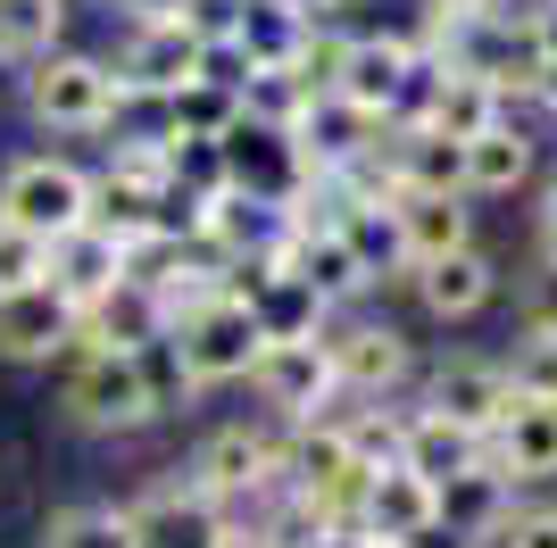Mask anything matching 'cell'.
<instances>
[{
  "mask_svg": "<svg viewBox=\"0 0 557 548\" xmlns=\"http://www.w3.org/2000/svg\"><path fill=\"white\" fill-rule=\"evenodd\" d=\"M134 365H141V390H150V408H159V424L166 415H191L209 390L191 383V365H184V341L175 333H150V341L134 349Z\"/></svg>",
  "mask_w": 557,
  "mask_h": 548,
  "instance_id": "obj_32",
  "label": "cell"
},
{
  "mask_svg": "<svg viewBox=\"0 0 557 548\" xmlns=\"http://www.w3.org/2000/svg\"><path fill=\"white\" fill-rule=\"evenodd\" d=\"M166 175H175L184 200H216V191H233L225 141H166Z\"/></svg>",
  "mask_w": 557,
  "mask_h": 548,
  "instance_id": "obj_35",
  "label": "cell"
},
{
  "mask_svg": "<svg viewBox=\"0 0 557 548\" xmlns=\"http://www.w3.org/2000/svg\"><path fill=\"white\" fill-rule=\"evenodd\" d=\"M499 116H508V91L491 84V75L449 67V59H442V100H433V125H442V134H458V141H474V134H491Z\"/></svg>",
  "mask_w": 557,
  "mask_h": 548,
  "instance_id": "obj_30",
  "label": "cell"
},
{
  "mask_svg": "<svg viewBox=\"0 0 557 548\" xmlns=\"http://www.w3.org/2000/svg\"><path fill=\"white\" fill-rule=\"evenodd\" d=\"M166 333L184 341V365H191V383H200V390H233V383H250L258 349H267L258 316H250V308H242L233 291L200 299V308H191V316H175Z\"/></svg>",
  "mask_w": 557,
  "mask_h": 548,
  "instance_id": "obj_8",
  "label": "cell"
},
{
  "mask_svg": "<svg viewBox=\"0 0 557 548\" xmlns=\"http://www.w3.org/2000/svg\"><path fill=\"white\" fill-rule=\"evenodd\" d=\"M225 291L258 316L267 341H325V324H333V299L317 291L308 274H292L283 258H233Z\"/></svg>",
  "mask_w": 557,
  "mask_h": 548,
  "instance_id": "obj_7",
  "label": "cell"
},
{
  "mask_svg": "<svg viewBox=\"0 0 557 548\" xmlns=\"http://www.w3.org/2000/svg\"><path fill=\"white\" fill-rule=\"evenodd\" d=\"M399 291L417 299L424 324H474L508 299V266H499L483 241H466V250H449V258H417Z\"/></svg>",
  "mask_w": 557,
  "mask_h": 548,
  "instance_id": "obj_9",
  "label": "cell"
},
{
  "mask_svg": "<svg viewBox=\"0 0 557 548\" xmlns=\"http://www.w3.org/2000/svg\"><path fill=\"white\" fill-rule=\"evenodd\" d=\"M308 109H317V84H308L300 67H250V84H242V116H250V125L300 134Z\"/></svg>",
  "mask_w": 557,
  "mask_h": 548,
  "instance_id": "obj_33",
  "label": "cell"
},
{
  "mask_svg": "<svg viewBox=\"0 0 557 548\" xmlns=\"http://www.w3.org/2000/svg\"><path fill=\"white\" fill-rule=\"evenodd\" d=\"M75 324H84V308L59 283H34V291L0 299V365H59Z\"/></svg>",
  "mask_w": 557,
  "mask_h": 548,
  "instance_id": "obj_15",
  "label": "cell"
},
{
  "mask_svg": "<svg viewBox=\"0 0 557 548\" xmlns=\"http://www.w3.org/2000/svg\"><path fill=\"white\" fill-rule=\"evenodd\" d=\"M191 490L209 507H225L233 524H250L283 499V424L275 415H242V424H216V433L191 440L184 457Z\"/></svg>",
  "mask_w": 557,
  "mask_h": 548,
  "instance_id": "obj_3",
  "label": "cell"
},
{
  "mask_svg": "<svg viewBox=\"0 0 557 548\" xmlns=\"http://www.w3.org/2000/svg\"><path fill=\"white\" fill-rule=\"evenodd\" d=\"M125 75H116L109 50H75L59 42L50 59L17 75V100H25V125L34 134H67V141H100L116 134V109H125Z\"/></svg>",
  "mask_w": 557,
  "mask_h": 548,
  "instance_id": "obj_1",
  "label": "cell"
},
{
  "mask_svg": "<svg viewBox=\"0 0 557 548\" xmlns=\"http://www.w3.org/2000/svg\"><path fill=\"white\" fill-rule=\"evenodd\" d=\"M34 283H50V241H34V233L0 225V299L34 291Z\"/></svg>",
  "mask_w": 557,
  "mask_h": 548,
  "instance_id": "obj_37",
  "label": "cell"
},
{
  "mask_svg": "<svg viewBox=\"0 0 557 548\" xmlns=\"http://www.w3.org/2000/svg\"><path fill=\"white\" fill-rule=\"evenodd\" d=\"M125 524H134V548H216L233 532V515L209 507L200 490H191V474L175 465V474H159L150 490L125 499Z\"/></svg>",
  "mask_w": 557,
  "mask_h": 548,
  "instance_id": "obj_11",
  "label": "cell"
},
{
  "mask_svg": "<svg viewBox=\"0 0 557 548\" xmlns=\"http://www.w3.org/2000/svg\"><path fill=\"white\" fill-rule=\"evenodd\" d=\"M225 159H233V191H258V200H275V208H300L325 183L308 166L300 134H275V125H250V116L225 134Z\"/></svg>",
  "mask_w": 557,
  "mask_h": 548,
  "instance_id": "obj_12",
  "label": "cell"
},
{
  "mask_svg": "<svg viewBox=\"0 0 557 548\" xmlns=\"http://www.w3.org/2000/svg\"><path fill=\"white\" fill-rule=\"evenodd\" d=\"M383 183L392 191H466V141L442 134V125H392Z\"/></svg>",
  "mask_w": 557,
  "mask_h": 548,
  "instance_id": "obj_22",
  "label": "cell"
},
{
  "mask_svg": "<svg viewBox=\"0 0 557 548\" xmlns=\"http://www.w3.org/2000/svg\"><path fill=\"white\" fill-rule=\"evenodd\" d=\"M483 457H491V440L466 433V424H449L442 408H424V399H408V408H399V465H417L433 490H442V482H458V474H474Z\"/></svg>",
  "mask_w": 557,
  "mask_h": 548,
  "instance_id": "obj_17",
  "label": "cell"
},
{
  "mask_svg": "<svg viewBox=\"0 0 557 548\" xmlns=\"http://www.w3.org/2000/svg\"><path fill=\"white\" fill-rule=\"evenodd\" d=\"M374 548H424V540H374Z\"/></svg>",
  "mask_w": 557,
  "mask_h": 548,
  "instance_id": "obj_44",
  "label": "cell"
},
{
  "mask_svg": "<svg viewBox=\"0 0 557 548\" xmlns=\"http://www.w3.org/2000/svg\"><path fill=\"white\" fill-rule=\"evenodd\" d=\"M75 0H0V75H25L34 59L67 42Z\"/></svg>",
  "mask_w": 557,
  "mask_h": 548,
  "instance_id": "obj_28",
  "label": "cell"
},
{
  "mask_svg": "<svg viewBox=\"0 0 557 548\" xmlns=\"http://www.w3.org/2000/svg\"><path fill=\"white\" fill-rule=\"evenodd\" d=\"M417 399H424V408H442L449 424H466V433L499 440V424H508V408H516V383H508V358L449 349V358H433L417 374Z\"/></svg>",
  "mask_w": 557,
  "mask_h": 548,
  "instance_id": "obj_10",
  "label": "cell"
},
{
  "mask_svg": "<svg viewBox=\"0 0 557 548\" xmlns=\"http://www.w3.org/2000/svg\"><path fill=\"white\" fill-rule=\"evenodd\" d=\"M59 374V424L84 440H134L159 424V408H150V390H141V365L134 349H92L84 341V324H75L67 358L50 365Z\"/></svg>",
  "mask_w": 557,
  "mask_h": 548,
  "instance_id": "obj_2",
  "label": "cell"
},
{
  "mask_svg": "<svg viewBox=\"0 0 557 548\" xmlns=\"http://www.w3.org/2000/svg\"><path fill=\"white\" fill-rule=\"evenodd\" d=\"M399 200V233H408V258H449L466 241H483L474 233V200L466 191H392Z\"/></svg>",
  "mask_w": 557,
  "mask_h": 548,
  "instance_id": "obj_27",
  "label": "cell"
},
{
  "mask_svg": "<svg viewBox=\"0 0 557 548\" xmlns=\"http://www.w3.org/2000/svg\"><path fill=\"white\" fill-rule=\"evenodd\" d=\"M491 457H499L524 490L557 482V399H516L508 424H499V440H491Z\"/></svg>",
  "mask_w": 557,
  "mask_h": 548,
  "instance_id": "obj_26",
  "label": "cell"
},
{
  "mask_svg": "<svg viewBox=\"0 0 557 548\" xmlns=\"http://www.w3.org/2000/svg\"><path fill=\"white\" fill-rule=\"evenodd\" d=\"M116 75L134 91H184L209 59V42L191 34V17H150V25H116Z\"/></svg>",
  "mask_w": 557,
  "mask_h": 548,
  "instance_id": "obj_13",
  "label": "cell"
},
{
  "mask_svg": "<svg viewBox=\"0 0 557 548\" xmlns=\"http://www.w3.org/2000/svg\"><path fill=\"white\" fill-rule=\"evenodd\" d=\"M491 548H557V499H516V515L499 524Z\"/></svg>",
  "mask_w": 557,
  "mask_h": 548,
  "instance_id": "obj_39",
  "label": "cell"
},
{
  "mask_svg": "<svg viewBox=\"0 0 557 548\" xmlns=\"http://www.w3.org/2000/svg\"><path fill=\"white\" fill-rule=\"evenodd\" d=\"M42 548H134L125 499H67L42 515Z\"/></svg>",
  "mask_w": 557,
  "mask_h": 548,
  "instance_id": "obj_31",
  "label": "cell"
},
{
  "mask_svg": "<svg viewBox=\"0 0 557 548\" xmlns=\"http://www.w3.org/2000/svg\"><path fill=\"white\" fill-rule=\"evenodd\" d=\"M92 191L100 175L67 150H9L0 159V225L34 233V241H67L92 225Z\"/></svg>",
  "mask_w": 557,
  "mask_h": 548,
  "instance_id": "obj_4",
  "label": "cell"
},
{
  "mask_svg": "<svg viewBox=\"0 0 557 548\" xmlns=\"http://www.w3.org/2000/svg\"><path fill=\"white\" fill-rule=\"evenodd\" d=\"M516 333L557 341V258L549 250H541L533 266H524V283H516Z\"/></svg>",
  "mask_w": 557,
  "mask_h": 548,
  "instance_id": "obj_36",
  "label": "cell"
},
{
  "mask_svg": "<svg viewBox=\"0 0 557 548\" xmlns=\"http://www.w3.org/2000/svg\"><path fill=\"white\" fill-rule=\"evenodd\" d=\"M292 208L258 200V191H216V200H200V241H209L216 258H283V241H292Z\"/></svg>",
  "mask_w": 557,
  "mask_h": 548,
  "instance_id": "obj_16",
  "label": "cell"
},
{
  "mask_svg": "<svg viewBox=\"0 0 557 548\" xmlns=\"http://www.w3.org/2000/svg\"><path fill=\"white\" fill-rule=\"evenodd\" d=\"M508 383H516V399H557V341H541V333H516V349H508Z\"/></svg>",
  "mask_w": 557,
  "mask_h": 548,
  "instance_id": "obj_38",
  "label": "cell"
},
{
  "mask_svg": "<svg viewBox=\"0 0 557 548\" xmlns=\"http://www.w3.org/2000/svg\"><path fill=\"white\" fill-rule=\"evenodd\" d=\"M125 274H134V250H125L109 225H84V233H67V241H50V283H59L75 308L109 299Z\"/></svg>",
  "mask_w": 557,
  "mask_h": 548,
  "instance_id": "obj_24",
  "label": "cell"
},
{
  "mask_svg": "<svg viewBox=\"0 0 557 548\" xmlns=\"http://www.w3.org/2000/svg\"><path fill=\"white\" fill-rule=\"evenodd\" d=\"M150 333H166V308L141 291L134 274H125L109 299H92V308H84V341H92V349H141Z\"/></svg>",
  "mask_w": 557,
  "mask_h": 548,
  "instance_id": "obj_29",
  "label": "cell"
},
{
  "mask_svg": "<svg viewBox=\"0 0 557 548\" xmlns=\"http://www.w3.org/2000/svg\"><path fill=\"white\" fill-rule=\"evenodd\" d=\"M541 175V134L524 116H499L491 134L466 141V200H516Z\"/></svg>",
  "mask_w": 557,
  "mask_h": 548,
  "instance_id": "obj_20",
  "label": "cell"
},
{
  "mask_svg": "<svg viewBox=\"0 0 557 548\" xmlns=\"http://www.w3.org/2000/svg\"><path fill=\"white\" fill-rule=\"evenodd\" d=\"M358 524L374 532V540H424V532H442V490L417 474V465H374L367 499H358Z\"/></svg>",
  "mask_w": 557,
  "mask_h": 548,
  "instance_id": "obj_18",
  "label": "cell"
},
{
  "mask_svg": "<svg viewBox=\"0 0 557 548\" xmlns=\"http://www.w3.org/2000/svg\"><path fill=\"white\" fill-rule=\"evenodd\" d=\"M516 490H524V482H516L508 465H499V457H483L474 474L442 482V532H449V540L491 548V540H499V524L516 515Z\"/></svg>",
  "mask_w": 557,
  "mask_h": 548,
  "instance_id": "obj_21",
  "label": "cell"
},
{
  "mask_svg": "<svg viewBox=\"0 0 557 548\" xmlns=\"http://www.w3.org/2000/svg\"><path fill=\"white\" fill-rule=\"evenodd\" d=\"M317 0H242V25H233V50L250 67H300L308 42H317Z\"/></svg>",
  "mask_w": 557,
  "mask_h": 548,
  "instance_id": "obj_23",
  "label": "cell"
},
{
  "mask_svg": "<svg viewBox=\"0 0 557 548\" xmlns=\"http://www.w3.org/2000/svg\"><path fill=\"white\" fill-rule=\"evenodd\" d=\"M524 42H533V67H557V0L524 9Z\"/></svg>",
  "mask_w": 557,
  "mask_h": 548,
  "instance_id": "obj_40",
  "label": "cell"
},
{
  "mask_svg": "<svg viewBox=\"0 0 557 548\" xmlns=\"http://www.w3.org/2000/svg\"><path fill=\"white\" fill-rule=\"evenodd\" d=\"M433 9H449V17H466V9H508V0H433Z\"/></svg>",
  "mask_w": 557,
  "mask_h": 548,
  "instance_id": "obj_43",
  "label": "cell"
},
{
  "mask_svg": "<svg viewBox=\"0 0 557 548\" xmlns=\"http://www.w3.org/2000/svg\"><path fill=\"white\" fill-rule=\"evenodd\" d=\"M325 349H333V374H342V399H408L424 374L408 324L374 316V308H342L325 324Z\"/></svg>",
  "mask_w": 557,
  "mask_h": 548,
  "instance_id": "obj_5",
  "label": "cell"
},
{
  "mask_svg": "<svg viewBox=\"0 0 557 548\" xmlns=\"http://www.w3.org/2000/svg\"><path fill=\"white\" fill-rule=\"evenodd\" d=\"M283 266L308 274V283L333 299V316H342V308H367V299H374V274L358 266V250H349L333 225H300L292 241H283Z\"/></svg>",
  "mask_w": 557,
  "mask_h": 548,
  "instance_id": "obj_25",
  "label": "cell"
},
{
  "mask_svg": "<svg viewBox=\"0 0 557 548\" xmlns=\"http://www.w3.org/2000/svg\"><path fill=\"white\" fill-rule=\"evenodd\" d=\"M233 125H242V91L209 84V75H191L175 91V141H225Z\"/></svg>",
  "mask_w": 557,
  "mask_h": 548,
  "instance_id": "obj_34",
  "label": "cell"
},
{
  "mask_svg": "<svg viewBox=\"0 0 557 548\" xmlns=\"http://www.w3.org/2000/svg\"><path fill=\"white\" fill-rule=\"evenodd\" d=\"M417 59H424V50L392 42V34H367V25H349V50H342V75H333V91H342V100H358L367 116H383V125H392L399 84H408V67H417Z\"/></svg>",
  "mask_w": 557,
  "mask_h": 548,
  "instance_id": "obj_19",
  "label": "cell"
},
{
  "mask_svg": "<svg viewBox=\"0 0 557 548\" xmlns=\"http://www.w3.org/2000/svg\"><path fill=\"white\" fill-rule=\"evenodd\" d=\"M250 399L258 415L275 424H317V415H342V374H333L325 341H267L250 365Z\"/></svg>",
  "mask_w": 557,
  "mask_h": 548,
  "instance_id": "obj_6",
  "label": "cell"
},
{
  "mask_svg": "<svg viewBox=\"0 0 557 548\" xmlns=\"http://www.w3.org/2000/svg\"><path fill=\"white\" fill-rule=\"evenodd\" d=\"M191 0H116V25H150V17H184Z\"/></svg>",
  "mask_w": 557,
  "mask_h": 548,
  "instance_id": "obj_42",
  "label": "cell"
},
{
  "mask_svg": "<svg viewBox=\"0 0 557 548\" xmlns=\"http://www.w3.org/2000/svg\"><path fill=\"white\" fill-rule=\"evenodd\" d=\"M533 241L557 258V175H541V191H533Z\"/></svg>",
  "mask_w": 557,
  "mask_h": 548,
  "instance_id": "obj_41",
  "label": "cell"
},
{
  "mask_svg": "<svg viewBox=\"0 0 557 548\" xmlns=\"http://www.w3.org/2000/svg\"><path fill=\"white\" fill-rule=\"evenodd\" d=\"M383 141H392V125L383 116H367L358 100H342V91H317V109L300 116V150L317 175H358V166L383 159Z\"/></svg>",
  "mask_w": 557,
  "mask_h": 548,
  "instance_id": "obj_14",
  "label": "cell"
}]
</instances>
